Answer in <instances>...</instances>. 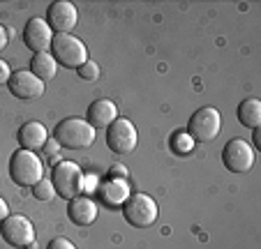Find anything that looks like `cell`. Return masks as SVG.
I'll list each match as a JSON object with an SVG mask.
<instances>
[{
    "instance_id": "ac0fdd59",
    "label": "cell",
    "mask_w": 261,
    "mask_h": 249,
    "mask_svg": "<svg viewBox=\"0 0 261 249\" xmlns=\"http://www.w3.org/2000/svg\"><path fill=\"white\" fill-rule=\"evenodd\" d=\"M238 120H241V125H245V127L250 129H259L261 125V102L254 97L245 99V102H241V106H238Z\"/></svg>"
},
{
    "instance_id": "3957f363",
    "label": "cell",
    "mask_w": 261,
    "mask_h": 249,
    "mask_svg": "<svg viewBox=\"0 0 261 249\" xmlns=\"http://www.w3.org/2000/svg\"><path fill=\"white\" fill-rule=\"evenodd\" d=\"M51 182H54L56 194L67 201L84 194V171L74 161H56L54 173H51Z\"/></svg>"
},
{
    "instance_id": "d4e9b609",
    "label": "cell",
    "mask_w": 261,
    "mask_h": 249,
    "mask_svg": "<svg viewBox=\"0 0 261 249\" xmlns=\"http://www.w3.org/2000/svg\"><path fill=\"white\" fill-rule=\"evenodd\" d=\"M42 150L46 152V157H49V159H54V164H56V157H58V141H46V146L42 148Z\"/></svg>"
},
{
    "instance_id": "9a60e30c",
    "label": "cell",
    "mask_w": 261,
    "mask_h": 249,
    "mask_svg": "<svg viewBox=\"0 0 261 249\" xmlns=\"http://www.w3.org/2000/svg\"><path fill=\"white\" fill-rule=\"evenodd\" d=\"M118 118V108L111 99H97L88 106V122L95 129H104Z\"/></svg>"
},
{
    "instance_id": "603a6c76",
    "label": "cell",
    "mask_w": 261,
    "mask_h": 249,
    "mask_svg": "<svg viewBox=\"0 0 261 249\" xmlns=\"http://www.w3.org/2000/svg\"><path fill=\"white\" fill-rule=\"evenodd\" d=\"M95 189H97V176L95 173L86 176L84 173V194H95Z\"/></svg>"
},
{
    "instance_id": "ba28073f",
    "label": "cell",
    "mask_w": 261,
    "mask_h": 249,
    "mask_svg": "<svg viewBox=\"0 0 261 249\" xmlns=\"http://www.w3.org/2000/svg\"><path fill=\"white\" fill-rule=\"evenodd\" d=\"M107 146L116 155H127L137 148V127L127 118H116L107 127Z\"/></svg>"
},
{
    "instance_id": "ffe728a7",
    "label": "cell",
    "mask_w": 261,
    "mask_h": 249,
    "mask_svg": "<svg viewBox=\"0 0 261 249\" xmlns=\"http://www.w3.org/2000/svg\"><path fill=\"white\" fill-rule=\"evenodd\" d=\"M33 194H35V199H37V201H51V199L56 196L54 182H51V180H44V178H42V180L33 187Z\"/></svg>"
},
{
    "instance_id": "52a82bcc",
    "label": "cell",
    "mask_w": 261,
    "mask_h": 249,
    "mask_svg": "<svg viewBox=\"0 0 261 249\" xmlns=\"http://www.w3.org/2000/svg\"><path fill=\"white\" fill-rule=\"evenodd\" d=\"M220 129H222V116H220V111L213 106L199 108L188 122V134L194 141H201V143H208V141H213V139H217Z\"/></svg>"
},
{
    "instance_id": "7402d4cb",
    "label": "cell",
    "mask_w": 261,
    "mask_h": 249,
    "mask_svg": "<svg viewBox=\"0 0 261 249\" xmlns=\"http://www.w3.org/2000/svg\"><path fill=\"white\" fill-rule=\"evenodd\" d=\"M109 176H111V180H125V178H127V166L114 164L109 169Z\"/></svg>"
},
{
    "instance_id": "44dd1931",
    "label": "cell",
    "mask_w": 261,
    "mask_h": 249,
    "mask_svg": "<svg viewBox=\"0 0 261 249\" xmlns=\"http://www.w3.org/2000/svg\"><path fill=\"white\" fill-rule=\"evenodd\" d=\"M79 76L84 78V81H97V78H99V65L95 63V60L84 63L79 67Z\"/></svg>"
},
{
    "instance_id": "f1b7e54d",
    "label": "cell",
    "mask_w": 261,
    "mask_h": 249,
    "mask_svg": "<svg viewBox=\"0 0 261 249\" xmlns=\"http://www.w3.org/2000/svg\"><path fill=\"white\" fill-rule=\"evenodd\" d=\"M254 143H256V146H261V132H259V129H254Z\"/></svg>"
},
{
    "instance_id": "83f0119b",
    "label": "cell",
    "mask_w": 261,
    "mask_h": 249,
    "mask_svg": "<svg viewBox=\"0 0 261 249\" xmlns=\"http://www.w3.org/2000/svg\"><path fill=\"white\" fill-rule=\"evenodd\" d=\"M5 217H10V208H7V203L3 199H0V222L5 219Z\"/></svg>"
},
{
    "instance_id": "277c9868",
    "label": "cell",
    "mask_w": 261,
    "mask_h": 249,
    "mask_svg": "<svg viewBox=\"0 0 261 249\" xmlns=\"http://www.w3.org/2000/svg\"><path fill=\"white\" fill-rule=\"evenodd\" d=\"M51 56L56 58V63L67 69H79L84 63H88V51H86L84 42L74 35H54Z\"/></svg>"
},
{
    "instance_id": "4fadbf2b",
    "label": "cell",
    "mask_w": 261,
    "mask_h": 249,
    "mask_svg": "<svg viewBox=\"0 0 261 249\" xmlns=\"http://www.w3.org/2000/svg\"><path fill=\"white\" fill-rule=\"evenodd\" d=\"M46 141H49V132H46V127L42 125V122L30 120V122H25V125H21L19 143H21L23 150L37 152V150H42V148L46 146Z\"/></svg>"
},
{
    "instance_id": "484cf974",
    "label": "cell",
    "mask_w": 261,
    "mask_h": 249,
    "mask_svg": "<svg viewBox=\"0 0 261 249\" xmlns=\"http://www.w3.org/2000/svg\"><path fill=\"white\" fill-rule=\"evenodd\" d=\"M10 76H12V69H10V65L5 63V60L0 58V86L5 83L7 86V81H10Z\"/></svg>"
},
{
    "instance_id": "7c38bea8",
    "label": "cell",
    "mask_w": 261,
    "mask_h": 249,
    "mask_svg": "<svg viewBox=\"0 0 261 249\" xmlns=\"http://www.w3.org/2000/svg\"><path fill=\"white\" fill-rule=\"evenodd\" d=\"M76 21H79V12L72 3L67 0H58L49 7V28L56 30V35H69V30L76 28Z\"/></svg>"
},
{
    "instance_id": "5bb4252c",
    "label": "cell",
    "mask_w": 261,
    "mask_h": 249,
    "mask_svg": "<svg viewBox=\"0 0 261 249\" xmlns=\"http://www.w3.org/2000/svg\"><path fill=\"white\" fill-rule=\"evenodd\" d=\"M67 215L76 226H90L97 219V205H95V201L88 199V196H76V199L69 201Z\"/></svg>"
},
{
    "instance_id": "7a4b0ae2",
    "label": "cell",
    "mask_w": 261,
    "mask_h": 249,
    "mask_svg": "<svg viewBox=\"0 0 261 249\" xmlns=\"http://www.w3.org/2000/svg\"><path fill=\"white\" fill-rule=\"evenodd\" d=\"M10 176L19 187H35L44 178V164L40 155L19 148L10 159Z\"/></svg>"
},
{
    "instance_id": "d6986e66",
    "label": "cell",
    "mask_w": 261,
    "mask_h": 249,
    "mask_svg": "<svg viewBox=\"0 0 261 249\" xmlns=\"http://www.w3.org/2000/svg\"><path fill=\"white\" fill-rule=\"evenodd\" d=\"M194 139L190 136L188 132H176L173 134V139H171V150L176 152V155H190V152L194 150Z\"/></svg>"
},
{
    "instance_id": "9c48e42d",
    "label": "cell",
    "mask_w": 261,
    "mask_h": 249,
    "mask_svg": "<svg viewBox=\"0 0 261 249\" xmlns=\"http://www.w3.org/2000/svg\"><path fill=\"white\" fill-rule=\"evenodd\" d=\"M222 161L231 173H247L254 166V150L243 139H231L222 150Z\"/></svg>"
},
{
    "instance_id": "4316f807",
    "label": "cell",
    "mask_w": 261,
    "mask_h": 249,
    "mask_svg": "<svg viewBox=\"0 0 261 249\" xmlns=\"http://www.w3.org/2000/svg\"><path fill=\"white\" fill-rule=\"evenodd\" d=\"M7 42H10V35H7V30L0 25V51L7 46Z\"/></svg>"
},
{
    "instance_id": "30bf717a",
    "label": "cell",
    "mask_w": 261,
    "mask_h": 249,
    "mask_svg": "<svg viewBox=\"0 0 261 249\" xmlns=\"http://www.w3.org/2000/svg\"><path fill=\"white\" fill-rule=\"evenodd\" d=\"M7 88H10V93L19 99H37L44 95V83L35 76L30 69L12 72L10 81H7Z\"/></svg>"
},
{
    "instance_id": "8992f818",
    "label": "cell",
    "mask_w": 261,
    "mask_h": 249,
    "mask_svg": "<svg viewBox=\"0 0 261 249\" xmlns=\"http://www.w3.org/2000/svg\"><path fill=\"white\" fill-rule=\"evenodd\" d=\"M0 233L7 244L16 249H35V229L33 222L23 215H10L0 222Z\"/></svg>"
},
{
    "instance_id": "2e32d148",
    "label": "cell",
    "mask_w": 261,
    "mask_h": 249,
    "mask_svg": "<svg viewBox=\"0 0 261 249\" xmlns=\"http://www.w3.org/2000/svg\"><path fill=\"white\" fill-rule=\"evenodd\" d=\"M30 72L35 74V76L40 78L42 83L44 81H51V78H56V72H58V63H56V58L46 51V53H35L33 60H30Z\"/></svg>"
},
{
    "instance_id": "5b68a950",
    "label": "cell",
    "mask_w": 261,
    "mask_h": 249,
    "mask_svg": "<svg viewBox=\"0 0 261 249\" xmlns=\"http://www.w3.org/2000/svg\"><path fill=\"white\" fill-rule=\"evenodd\" d=\"M123 215L134 229H148L158 222V203L148 194H129L123 203Z\"/></svg>"
},
{
    "instance_id": "e0dca14e",
    "label": "cell",
    "mask_w": 261,
    "mask_h": 249,
    "mask_svg": "<svg viewBox=\"0 0 261 249\" xmlns=\"http://www.w3.org/2000/svg\"><path fill=\"white\" fill-rule=\"evenodd\" d=\"M99 194H102V199L107 205H123L129 196V187L125 180H109L102 185Z\"/></svg>"
},
{
    "instance_id": "8fae6325",
    "label": "cell",
    "mask_w": 261,
    "mask_h": 249,
    "mask_svg": "<svg viewBox=\"0 0 261 249\" xmlns=\"http://www.w3.org/2000/svg\"><path fill=\"white\" fill-rule=\"evenodd\" d=\"M23 42L35 53H46L51 49V42H54V30L40 16H33L23 28Z\"/></svg>"
},
{
    "instance_id": "cb8c5ba5",
    "label": "cell",
    "mask_w": 261,
    "mask_h": 249,
    "mask_svg": "<svg viewBox=\"0 0 261 249\" xmlns=\"http://www.w3.org/2000/svg\"><path fill=\"white\" fill-rule=\"evenodd\" d=\"M46 249H76V247H74V244L69 242L67 238H54Z\"/></svg>"
},
{
    "instance_id": "6da1fadb",
    "label": "cell",
    "mask_w": 261,
    "mask_h": 249,
    "mask_svg": "<svg viewBox=\"0 0 261 249\" xmlns=\"http://www.w3.org/2000/svg\"><path fill=\"white\" fill-rule=\"evenodd\" d=\"M56 141L67 150H84L95 143V127L81 118H65L56 125Z\"/></svg>"
}]
</instances>
